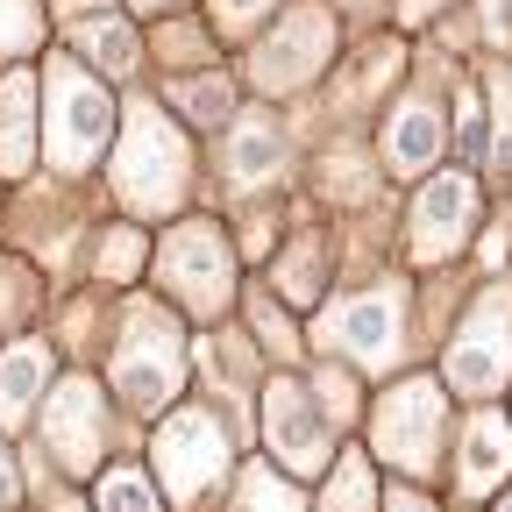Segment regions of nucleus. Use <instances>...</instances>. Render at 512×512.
<instances>
[{
	"mask_svg": "<svg viewBox=\"0 0 512 512\" xmlns=\"http://www.w3.org/2000/svg\"><path fill=\"white\" fill-rule=\"evenodd\" d=\"M207 15H214V36H249L256 22L278 15V0H207Z\"/></svg>",
	"mask_w": 512,
	"mask_h": 512,
	"instance_id": "cd10ccee",
	"label": "nucleus"
},
{
	"mask_svg": "<svg viewBox=\"0 0 512 512\" xmlns=\"http://www.w3.org/2000/svg\"><path fill=\"white\" fill-rule=\"evenodd\" d=\"M36 441L50 448V470L72 477V484H93L107 470V441H114V413H107V392L100 377L72 370L50 384V399L36 413Z\"/></svg>",
	"mask_w": 512,
	"mask_h": 512,
	"instance_id": "423d86ee",
	"label": "nucleus"
},
{
	"mask_svg": "<svg viewBox=\"0 0 512 512\" xmlns=\"http://www.w3.org/2000/svg\"><path fill=\"white\" fill-rule=\"evenodd\" d=\"M128 8H136V15H157V22H171V15L185 8V0H128Z\"/></svg>",
	"mask_w": 512,
	"mask_h": 512,
	"instance_id": "473e14b6",
	"label": "nucleus"
},
{
	"mask_svg": "<svg viewBox=\"0 0 512 512\" xmlns=\"http://www.w3.org/2000/svg\"><path fill=\"white\" fill-rule=\"evenodd\" d=\"M313 512H384V498H377V477H370V456H363V448H349V456H335V463H328V484H320Z\"/></svg>",
	"mask_w": 512,
	"mask_h": 512,
	"instance_id": "6ab92c4d",
	"label": "nucleus"
},
{
	"mask_svg": "<svg viewBox=\"0 0 512 512\" xmlns=\"http://www.w3.org/2000/svg\"><path fill=\"white\" fill-rule=\"evenodd\" d=\"M107 185L114 200L128 207V221H171L185 207V185H192V150L178 136V121L150 100H136L121 114V143H114V164H107Z\"/></svg>",
	"mask_w": 512,
	"mask_h": 512,
	"instance_id": "f03ea898",
	"label": "nucleus"
},
{
	"mask_svg": "<svg viewBox=\"0 0 512 512\" xmlns=\"http://www.w3.org/2000/svg\"><path fill=\"white\" fill-rule=\"evenodd\" d=\"M498 512H512V498H505V505H498Z\"/></svg>",
	"mask_w": 512,
	"mask_h": 512,
	"instance_id": "c9c22d12",
	"label": "nucleus"
},
{
	"mask_svg": "<svg viewBox=\"0 0 512 512\" xmlns=\"http://www.w3.org/2000/svg\"><path fill=\"white\" fill-rule=\"evenodd\" d=\"M43 36H50V8H43V0H0V72L36 64Z\"/></svg>",
	"mask_w": 512,
	"mask_h": 512,
	"instance_id": "aec40b11",
	"label": "nucleus"
},
{
	"mask_svg": "<svg viewBox=\"0 0 512 512\" xmlns=\"http://www.w3.org/2000/svg\"><path fill=\"white\" fill-rule=\"evenodd\" d=\"M491 93H498V128H505V143H498V157L512 164V79H491Z\"/></svg>",
	"mask_w": 512,
	"mask_h": 512,
	"instance_id": "7c9ffc66",
	"label": "nucleus"
},
{
	"mask_svg": "<svg viewBox=\"0 0 512 512\" xmlns=\"http://www.w3.org/2000/svg\"><path fill=\"white\" fill-rule=\"evenodd\" d=\"M249 320H256V349H264V356H299V335H292V320L278 313V299L256 292L249 299Z\"/></svg>",
	"mask_w": 512,
	"mask_h": 512,
	"instance_id": "bb28decb",
	"label": "nucleus"
},
{
	"mask_svg": "<svg viewBox=\"0 0 512 512\" xmlns=\"http://www.w3.org/2000/svg\"><path fill=\"white\" fill-rule=\"evenodd\" d=\"M328 57H335V22H328V8L306 0V8L278 15L271 36L249 50V86L256 93H299L328 72Z\"/></svg>",
	"mask_w": 512,
	"mask_h": 512,
	"instance_id": "1a4fd4ad",
	"label": "nucleus"
},
{
	"mask_svg": "<svg viewBox=\"0 0 512 512\" xmlns=\"http://www.w3.org/2000/svg\"><path fill=\"white\" fill-rule=\"evenodd\" d=\"M107 384L128 413H171L185 392V320L164 299H128L114 320V349H107Z\"/></svg>",
	"mask_w": 512,
	"mask_h": 512,
	"instance_id": "7ed1b4c3",
	"label": "nucleus"
},
{
	"mask_svg": "<svg viewBox=\"0 0 512 512\" xmlns=\"http://www.w3.org/2000/svg\"><path fill=\"white\" fill-rule=\"evenodd\" d=\"M441 8H448V0H399L406 22H427V15H441Z\"/></svg>",
	"mask_w": 512,
	"mask_h": 512,
	"instance_id": "72a5a7b5",
	"label": "nucleus"
},
{
	"mask_svg": "<svg viewBox=\"0 0 512 512\" xmlns=\"http://www.w3.org/2000/svg\"><path fill=\"white\" fill-rule=\"evenodd\" d=\"M512 470V427H505V413H477L470 427H463V456H456V484L477 498V491H491L498 477Z\"/></svg>",
	"mask_w": 512,
	"mask_h": 512,
	"instance_id": "a211bd4d",
	"label": "nucleus"
},
{
	"mask_svg": "<svg viewBox=\"0 0 512 512\" xmlns=\"http://www.w3.org/2000/svg\"><path fill=\"white\" fill-rule=\"evenodd\" d=\"M150 278L164 292L171 313H192V320H221L228 299H235V249L221 235V221H171L157 242H150Z\"/></svg>",
	"mask_w": 512,
	"mask_h": 512,
	"instance_id": "20e7f679",
	"label": "nucleus"
},
{
	"mask_svg": "<svg viewBox=\"0 0 512 512\" xmlns=\"http://www.w3.org/2000/svg\"><path fill=\"white\" fill-rule=\"evenodd\" d=\"M143 271H150V228L114 221V228L93 242V278H100V285H136Z\"/></svg>",
	"mask_w": 512,
	"mask_h": 512,
	"instance_id": "412c9836",
	"label": "nucleus"
},
{
	"mask_svg": "<svg viewBox=\"0 0 512 512\" xmlns=\"http://www.w3.org/2000/svg\"><path fill=\"white\" fill-rule=\"evenodd\" d=\"M384 512H434V505H427V498H420V491H406V484H399V491H392V498H384Z\"/></svg>",
	"mask_w": 512,
	"mask_h": 512,
	"instance_id": "2f4dec72",
	"label": "nucleus"
},
{
	"mask_svg": "<svg viewBox=\"0 0 512 512\" xmlns=\"http://www.w3.org/2000/svg\"><path fill=\"white\" fill-rule=\"evenodd\" d=\"M278 299H292V306H313L320 292H328V249H320V235H299L285 256H278Z\"/></svg>",
	"mask_w": 512,
	"mask_h": 512,
	"instance_id": "5701e85b",
	"label": "nucleus"
},
{
	"mask_svg": "<svg viewBox=\"0 0 512 512\" xmlns=\"http://www.w3.org/2000/svg\"><path fill=\"white\" fill-rule=\"evenodd\" d=\"M313 342L328 349L335 363H356V370H384L399 356V285H370V292H349L320 313Z\"/></svg>",
	"mask_w": 512,
	"mask_h": 512,
	"instance_id": "9b49d317",
	"label": "nucleus"
},
{
	"mask_svg": "<svg viewBox=\"0 0 512 512\" xmlns=\"http://www.w3.org/2000/svg\"><path fill=\"white\" fill-rule=\"evenodd\" d=\"M235 463V448H228V427L207 413V406H171L150 434V484L185 512V505H200Z\"/></svg>",
	"mask_w": 512,
	"mask_h": 512,
	"instance_id": "39448f33",
	"label": "nucleus"
},
{
	"mask_svg": "<svg viewBox=\"0 0 512 512\" xmlns=\"http://www.w3.org/2000/svg\"><path fill=\"white\" fill-rule=\"evenodd\" d=\"M171 107L192 128H235V79L200 72V79H171Z\"/></svg>",
	"mask_w": 512,
	"mask_h": 512,
	"instance_id": "4be33fe9",
	"label": "nucleus"
},
{
	"mask_svg": "<svg viewBox=\"0 0 512 512\" xmlns=\"http://www.w3.org/2000/svg\"><path fill=\"white\" fill-rule=\"evenodd\" d=\"M43 157V79L36 64L0 72V185H22Z\"/></svg>",
	"mask_w": 512,
	"mask_h": 512,
	"instance_id": "f8f14e48",
	"label": "nucleus"
},
{
	"mask_svg": "<svg viewBox=\"0 0 512 512\" xmlns=\"http://www.w3.org/2000/svg\"><path fill=\"white\" fill-rule=\"evenodd\" d=\"M448 384H456L463 399H491L498 384L512 377V292L491 285L470 313H463V328L456 342H448Z\"/></svg>",
	"mask_w": 512,
	"mask_h": 512,
	"instance_id": "9d476101",
	"label": "nucleus"
},
{
	"mask_svg": "<svg viewBox=\"0 0 512 512\" xmlns=\"http://www.w3.org/2000/svg\"><path fill=\"white\" fill-rule=\"evenodd\" d=\"M36 79H43V164L57 178H86L114 143V114H121L114 86L93 79L72 50H43Z\"/></svg>",
	"mask_w": 512,
	"mask_h": 512,
	"instance_id": "f257e3e1",
	"label": "nucleus"
},
{
	"mask_svg": "<svg viewBox=\"0 0 512 512\" xmlns=\"http://www.w3.org/2000/svg\"><path fill=\"white\" fill-rule=\"evenodd\" d=\"M235 512H313L299 498V484L271 463H242V484H235Z\"/></svg>",
	"mask_w": 512,
	"mask_h": 512,
	"instance_id": "a878e982",
	"label": "nucleus"
},
{
	"mask_svg": "<svg viewBox=\"0 0 512 512\" xmlns=\"http://www.w3.org/2000/svg\"><path fill=\"white\" fill-rule=\"evenodd\" d=\"M93 512H164V498H157L150 470H136V463H107V470L93 477Z\"/></svg>",
	"mask_w": 512,
	"mask_h": 512,
	"instance_id": "393cba45",
	"label": "nucleus"
},
{
	"mask_svg": "<svg viewBox=\"0 0 512 512\" xmlns=\"http://www.w3.org/2000/svg\"><path fill=\"white\" fill-rule=\"evenodd\" d=\"M22 505V463H15V448L0 441V512H15Z\"/></svg>",
	"mask_w": 512,
	"mask_h": 512,
	"instance_id": "c85d7f7f",
	"label": "nucleus"
},
{
	"mask_svg": "<svg viewBox=\"0 0 512 512\" xmlns=\"http://www.w3.org/2000/svg\"><path fill=\"white\" fill-rule=\"evenodd\" d=\"M29 512H93V505H79V498H57V491H50V498H36Z\"/></svg>",
	"mask_w": 512,
	"mask_h": 512,
	"instance_id": "f704fd0d",
	"label": "nucleus"
},
{
	"mask_svg": "<svg viewBox=\"0 0 512 512\" xmlns=\"http://www.w3.org/2000/svg\"><path fill=\"white\" fill-rule=\"evenodd\" d=\"M434 157H441V114L427 100H399L392 121H384V171L420 178Z\"/></svg>",
	"mask_w": 512,
	"mask_h": 512,
	"instance_id": "f3484780",
	"label": "nucleus"
},
{
	"mask_svg": "<svg viewBox=\"0 0 512 512\" xmlns=\"http://www.w3.org/2000/svg\"><path fill=\"white\" fill-rule=\"evenodd\" d=\"M50 384H57V349H50V335H22V342L0 349V441L22 434V427L43 413Z\"/></svg>",
	"mask_w": 512,
	"mask_h": 512,
	"instance_id": "ddd939ff",
	"label": "nucleus"
},
{
	"mask_svg": "<svg viewBox=\"0 0 512 512\" xmlns=\"http://www.w3.org/2000/svg\"><path fill=\"white\" fill-rule=\"evenodd\" d=\"M64 50H72L93 79H128L143 64V36H136V22H121V15H79L72 29H64Z\"/></svg>",
	"mask_w": 512,
	"mask_h": 512,
	"instance_id": "2eb2a0df",
	"label": "nucleus"
},
{
	"mask_svg": "<svg viewBox=\"0 0 512 512\" xmlns=\"http://www.w3.org/2000/svg\"><path fill=\"white\" fill-rule=\"evenodd\" d=\"M36 306H43V278H36V264L29 256H0V335H29V320H36Z\"/></svg>",
	"mask_w": 512,
	"mask_h": 512,
	"instance_id": "b1692460",
	"label": "nucleus"
},
{
	"mask_svg": "<svg viewBox=\"0 0 512 512\" xmlns=\"http://www.w3.org/2000/svg\"><path fill=\"white\" fill-rule=\"evenodd\" d=\"M200 57H207V36H192V29L164 36V64H200Z\"/></svg>",
	"mask_w": 512,
	"mask_h": 512,
	"instance_id": "c756f323",
	"label": "nucleus"
},
{
	"mask_svg": "<svg viewBox=\"0 0 512 512\" xmlns=\"http://www.w3.org/2000/svg\"><path fill=\"white\" fill-rule=\"evenodd\" d=\"M264 448H271V470H285L292 484L320 477L335 463V427H328L306 377H271L264 384Z\"/></svg>",
	"mask_w": 512,
	"mask_h": 512,
	"instance_id": "0eeeda50",
	"label": "nucleus"
},
{
	"mask_svg": "<svg viewBox=\"0 0 512 512\" xmlns=\"http://www.w3.org/2000/svg\"><path fill=\"white\" fill-rule=\"evenodd\" d=\"M470 221H477V185H470L463 171L434 178V185L420 192V207H413V256H420V264L456 256L463 235H470Z\"/></svg>",
	"mask_w": 512,
	"mask_h": 512,
	"instance_id": "4468645a",
	"label": "nucleus"
},
{
	"mask_svg": "<svg viewBox=\"0 0 512 512\" xmlns=\"http://www.w3.org/2000/svg\"><path fill=\"white\" fill-rule=\"evenodd\" d=\"M278 171H285V128L271 114H242L228 128V185L256 192V185H271Z\"/></svg>",
	"mask_w": 512,
	"mask_h": 512,
	"instance_id": "dca6fc26",
	"label": "nucleus"
},
{
	"mask_svg": "<svg viewBox=\"0 0 512 512\" xmlns=\"http://www.w3.org/2000/svg\"><path fill=\"white\" fill-rule=\"evenodd\" d=\"M441 420H448L441 384H434V377H406V384H392V392L377 399V413H370V448H377L384 463H399L406 477H427L434 456H441Z\"/></svg>",
	"mask_w": 512,
	"mask_h": 512,
	"instance_id": "6e6552de",
	"label": "nucleus"
}]
</instances>
